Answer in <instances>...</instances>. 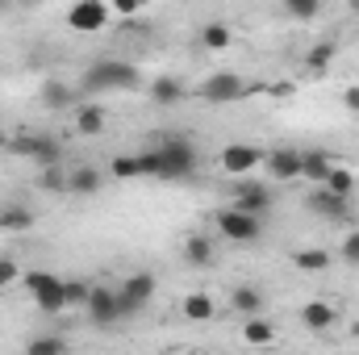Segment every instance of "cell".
Segmentation results:
<instances>
[{
    "mask_svg": "<svg viewBox=\"0 0 359 355\" xmlns=\"http://www.w3.org/2000/svg\"><path fill=\"white\" fill-rule=\"evenodd\" d=\"M138 88H142V72L134 63H121V59H96L80 76V96L84 92H138Z\"/></svg>",
    "mask_w": 359,
    "mask_h": 355,
    "instance_id": "obj_1",
    "label": "cell"
},
{
    "mask_svg": "<svg viewBox=\"0 0 359 355\" xmlns=\"http://www.w3.org/2000/svg\"><path fill=\"white\" fill-rule=\"evenodd\" d=\"M21 284H25V293L34 297V305L42 314H63L67 309V301H63V276H55V272H25Z\"/></svg>",
    "mask_w": 359,
    "mask_h": 355,
    "instance_id": "obj_2",
    "label": "cell"
},
{
    "mask_svg": "<svg viewBox=\"0 0 359 355\" xmlns=\"http://www.w3.org/2000/svg\"><path fill=\"white\" fill-rule=\"evenodd\" d=\"M8 151H13V155H21V159H34L38 168L63 163V142H59V138H50V134H21V138H13V142H8Z\"/></svg>",
    "mask_w": 359,
    "mask_h": 355,
    "instance_id": "obj_3",
    "label": "cell"
},
{
    "mask_svg": "<svg viewBox=\"0 0 359 355\" xmlns=\"http://www.w3.org/2000/svg\"><path fill=\"white\" fill-rule=\"evenodd\" d=\"M213 222H217V230H222L230 243H255V239L264 234V222H259L255 213L238 209V205H230V209H217V213H213Z\"/></svg>",
    "mask_w": 359,
    "mask_h": 355,
    "instance_id": "obj_4",
    "label": "cell"
},
{
    "mask_svg": "<svg viewBox=\"0 0 359 355\" xmlns=\"http://www.w3.org/2000/svg\"><path fill=\"white\" fill-rule=\"evenodd\" d=\"M159 159H163V176L159 180H188L196 172V147L188 138H168L159 147Z\"/></svg>",
    "mask_w": 359,
    "mask_h": 355,
    "instance_id": "obj_5",
    "label": "cell"
},
{
    "mask_svg": "<svg viewBox=\"0 0 359 355\" xmlns=\"http://www.w3.org/2000/svg\"><path fill=\"white\" fill-rule=\"evenodd\" d=\"M84 314H88L92 326H100V330L117 326V322H121V301H117V288H109V284H92Z\"/></svg>",
    "mask_w": 359,
    "mask_h": 355,
    "instance_id": "obj_6",
    "label": "cell"
},
{
    "mask_svg": "<svg viewBox=\"0 0 359 355\" xmlns=\"http://www.w3.org/2000/svg\"><path fill=\"white\" fill-rule=\"evenodd\" d=\"M247 80L238 76V72H213L201 88H196V96L205 100V105H230V100H238V96H247Z\"/></svg>",
    "mask_w": 359,
    "mask_h": 355,
    "instance_id": "obj_7",
    "label": "cell"
},
{
    "mask_svg": "<svg viewBox=\"0 0 359 355\" xmlns=\"http://www.w3.org/2000/svg\"><path fill=\"white\" fill-rule=\"evenodd\" d=\"M151 297H155V276H151V272H134V276H126V280H121V288H117L121 318H134Z\"/></svg>",
    "mask_w": 359,
    "mask_h": 355,
    "instance_id": "obj_8",
    "label": "cell"
},
{
    "mask_svg": "<svg viewBox=\"0 0 359 355\" xmlns=\"http://www.w3.org/2000/svg\"><path fill=\"white\" fill-rule=\"evenodd\" d=\"M109 17H113L109 0H76L72 13H67V25L80 29V34H100L109 25Z\"/></svg>",
    "mask_w": 359,
    "mask_h": 355,
    "instance_id": "obj_9",
    "label": "cell"
},
{
    "mask_svg": "<svg viewBox=\"0 0 359 355\" xmlns=\"http://www.w3.org/2000/svg\"><path fill=\"white\" fill-rule=\"evenodd\" d=\"M259 163H264V151L251 147V142H230V147H222V168H226L230 176H251Z\"/></svg>",
    "mask_w": 359,
    "mask_h": 355,
    "instance_id": "obj_10",
    "label": "cell"
},
{
    "mask_svg": "<svg viewBox=\"0 0 359 355\" xmlns=\"http://www.w3.org/2000/svg\"><path fill=\"white\" fill-rule=\"evenodd\" d=\"M305 205L313 209V213H322V217H334V222H351V196H339V192H330L326 184H313V192L305 196Z\"/></svg>",
    "mask_w": 359,
    "mask_h": 355,
    "instance_id": "obj_11",
    "label": "cell"
},
{
    "mask_svg": "<svg viewBox=\"0 0 359 355\" xmlns=\"http://www.w3.org/2000/svg\"><path fill=\"white\" fill-rule=\"evenodd\" d=\"M234 205L247 209V213H255V217H264L271 209V192L259 180H243V184H234Z\"/></svg>",
    "mask_w": 359,
    "mask_h": 355,
    "instance_id": "obj_12",
    "label": "cell"
},
{
    "mask_svg": "<svg viewBox=\"0 0 359 355\" xmlns=\"http://www.w3.org/2000/svg\"><path fill=\"white\" fill-rule=\"evenodd\" d=\"M38 100H42V109L63 113V109H76V105H80V88H72V84H63V80H42Z\"/></svg>",
    "mask_w": 359,
    "mask_h": 355,
    "instance_id": "obj_13",
    "label": "cell"
},
{
    "mask_svg": "<svg viewBox=\"0 0 359 355\" xmlns=\"http://www.w3.org/2000/svg\"><path fill=\"white\" fill-rule=\"evenodd\" d=\"M264 163H268L271 180H280V184L301 180V151H292V147H280V151L264 155Z\"/></svg>",
    "mask_w": 359,
    "mask_h": 355,
    "instance_id": "obj_14",
    "label": "cell"
},
{
    "mask_svg": "<svg viewBox=\"0 0 359 355\" xmlns=\"http://www.w3.org/2000/svg\"><path fill=\"white\" fill-rule=\"evenodd\" d=\"M34 209L29 205H0V234H25L34 230Z\"/></svg>",
    "mask_w": 359,
    "mask_h": 355,
    "instance_id": "obj_15",
    "label": "cell"
},
{
    "mask_svg": "<svg viewBox=\"0 0 359 355\" xmlns=\"http://www.w3.org/2000/svg\"><path fill=\"white\" fill-rule=\"evenodd\" d=\"M147 96L155 100V105H163V109H172L184 100V84H180L176 76H155L151 84H147Z\"/></svg>",
    "mask_w": 359,
    "mask_h": 355,
    "instance_id": "obj_16",
    "label": "cell"
},
{
    "mask_svg": "<svg viewBox=\"0 0 359 355\" xmlns=\"http://www.w3.org/2000/svg\"><path fill=\"white\" fill-rule=\"evenodd\" d=\"M184 260L192 267H213V260H217L213 239H209V234H188V239H184Z\"/></svg>",
    "mask_w": 359,
    "mask_h": 355,
    "instance_id": "obj_17",
    "label": "cell"
},
{
    "mask_svg": "<svg viewBox=\"0 0 359 355\" xmlns=\"http://www.w3.org/2000/svg\"><path fill=\"white\" fill-rule=\"evenodd\" d=\"M230 305H234V314H243V318L264 314V293H259L255 284H234V288H230Z\"/></svg>",
    "mask_w": 359,
    "mask_h": 355,
    "instance_id": "obj_18",
    "label": "cell"
},
{
    "mask_svg": "<svg viewBox=\"0 0 359 355\" xmlns=\"http://www.w3.org/2000/svg\"><path fill=\"white\" fill-rule=\"evenodd\" d=\"M330 151H301V180H309V184H326L330 176Z\"/></svg>",
    "mask_w": 359,
    "mask_h": 355,
    "instance_id": "obj_19",
    "label": "cell"
},
{
    "mask_svg": "<svg viewBox=\"0 0 359 355\" xmlns=\"http://www.w3.org/2000/svg\"><path fill=\"white\" fill-rule=\"evenodd\" d=\"M100 184H104V176L96 168H88V163L76 168V172H67V192H76V196H96Z\"/></svg>",
    "mask_w": 359,
    "mask_h": 355,
    "instance_id": "obj_20",
    "label": "cell"
},
{
    "mask_svg": "<svg viewBox=\"0 0 359 355\" xmlns=\"http://www.w3.org/2000/svg\"><path fill=\"white\" fill-rule=\"evenodd\" d=\"M180 309H184V318H188V322H213V314H217V305H213V297H209V293H188Z\"/></svg>",
    "mask_w": 359,
    "mask_h": 355,
    "instance_id": "obj_21",
    "label": "cell"
},
{
    "mask_svg": "<svg viewBox=\"0 0 359 355\" xmlns=\"http://www.w3.org/2000/svg\"><path fill=\"white\" fill-rule=\"evenodd\" d=\"M301 322H305L309 330H330V326L339 322V314H334V305H326V301H309V305L301 309Z\"/></svg>",
    "mask_w": 359,
    "mask_h": 355,
    "instance_id": "obj_22",
    "label": "cell"
},
{
    "mask_svg": "<svg viewBox=\"0 0 359 355\" xmlns=\"http://www.w3.org/2000/svg\"><path fill=\"white\" fill-rule=\"evenodd\" d=\"M104 109L100 105H76V130L84 134V138H96L100 130H104Z\"/></svg>",
    "mask_w": 359,
    "mask_h": 355,
    "instance_id": "obj_23",
    "label": "cell"
},
{
    "mask_svg": "<svg viewBox=\"0 0 359 355\" xmlns=\"http://www.w3.org/2000/svg\"><path fill=\"white\" fill-rule=\"evenodd\" d=\"M34 188H38V192H46V196H63V192H67V172H63L59 163H50V168H38Z\"/></svg>",
    "mask_w": 359,
    "mask_h": 355,
    "instance_id": "obj_24",
    "label": "cell"
},
{
    "mask_svg": "<svg viewBox=\"0 0 359 355\" xmlns=\"http://www.w3.org/2000/svg\"><path fill=\"white\" fill-rule=\"evenodd\" d=\"M243 339H247L251 347H268L271 339H276V326H271V322H264L259 314H251V318L243 322Z\"/></svg>",
    "mask_w": 359,
    "mask_h": 355,
    "instance_id": "obj_25",
    "label": "cell"
},
{
    "mask_svg": "<svg viewBox=\"0 0 359 355\" xmlns=\"http://www.w3.org/2000/svg\"><path fill=\"white\" fill-rule=\"evenodd\" d=\"M292 264L301 267V272H326V267L334 264V255H330V251H322V247H305V251H297V255H292Z\"/></svg>",
    "mask_w": 359,
    "mask_h": 355,
    "instance_id": "obj_26",
    "label": "cell"
},
{
    "mask_svg": "<svg viewBox=\"0 0 359 355\" xmlns=\"http://www.w3.org/2000/svg\"><path fill=\"white\" fill-rule=\"evenodd\" d=\"M201 46H205V51H226V46H230V25L209 21V25L201 29Z\"/></svg>",
    "mask_w": 359,
    "mask_h": 355,
    "instance_id": "obj_27",
    "label": "cell"
},
{
    "mask_svg": "<svg viewBox=\"0 0 359 355\" xmlns=\"http://www.w3.org/2000/svg\"><path fill=\"white\" fill-rule=\"evenodd\" d=\"M88 293H92L88 280H63V301H67V309H84V305H88Z\"/></svg>",
    "mask_w": 359,
    "mask_h": 355,
    "instance_id": "obj_28",
    "label": "cell"
},
{
    "mask_svg": "<svg viewBox=\"0 0 359 355\" xmlns=\"http://www.w3.org/2000/svg\"><path fill=\"white\" fill-rule=\"evenodd\" d=\"M25 351L29 355H63L67 351V339H59V335H38V339L25 343Z\"/></svg>",
    "mask_w": 359,
    "mask_h": 355,
    "instance_id": "obj_29",
    "label": "cell"
},
{
    "mask_svg": "<svg viewBox=\"0 0 359 355\" xmlns=\"http://www.w3.org/2000/svg\"><path fill=\"white\" fill-rule=\"evenodd\" d=\"M334 55H339V46H334V42H318V46L305 55V67H309V72H326Z\"/></svg>",
    "mask_w": 359,
    "mask_h": 355,
    "instance_id": "obj_30",
    "label": "cell"
},
{
    "mask_svg": "<svg viewBox=\"0 0 359 355\" xmlns=\"http://www.w3.org/2000/svg\"><path fill=\"white\" fill-rule=\"evenodd\" d=\"M284 13L292 21H313L322 13V0H284Z\"/></svg>",
    "mask_w": 359,
    "mask_h": 355,
    "instance_id": "obj_31",
    "label": "cell"
},
{
    "mask_svg": "<svg viewBox=\"0 0 359 355\" xmlns=\"http://www.w3.org/2000/svg\"><path fill=\"white\" fill-rule=\"evenodd\" d=\"M326 188H330V192H339V196H351V192H355V176H351V168H330Z\"/></svg>",
    "mask_w": 359,
    "mask_h": 355,
    "instance_id": "obj_32",
    "label": "cell"
},
{
    "mask_svg": "<svg viewBox=\"0 0 359 355\" xmlns=\"http://www.w3.org/2000/svg\"><path fill=\"white\" fill-rule=\"evenodd\" d=\"M109 172L113 180H138V155H113Z\"/></svg>",
    "mask_w": 359,
    "mask_h": 355,
    "instance_id": "obj_33",
    "label": "cell"
},
{
    "mask_svg": "<svg viewBox=\"0 0 359 355\" xmlns=\"http://www.w3.org/2000/svg\"><path fill=\"white\" fill-rule=\"evenodd\" d=\"M138 176H163V159H159V147L138 155Z\"/></svg>",
    "mask_w": 359,
    "mask_h": 355,
    "instance_id": "obj_34",
    "label": "cell"
},
{
    "mask_svg": "<svg viewBox=\"0 0 359 355\" xmlns=\"http://www.w3.org/2000/svg\"><path fill=\"white\" fill-rule=\"evenodd\" d=\"M13 280H21V267H17L13 255H0V288H8Z\"/></svg>",
    "mask_w": 359,
    "mask_h": 355,
    "instance_id": "obj_35",
    "label": "cell"
},
{
    "mask_svg": "<svg viewBox=\"0 0 359 355\" xmlns=\"http://www.w3.org/2000/svg\"><path fill=\"white\" fill-rule=\"evenodd\" d=\"M339 255L347 260L351 267H359V230H351L347 239H343V247H339Z\"/></svg>",
    "mask_w": 359,
    "mask_h": 355,
    "instance_id": "obj_36",
    "label": "cell"
},
{
    "mask_svg": "<svg viewBox=\"0 0 359 355\" xmlns=\"http://www.w3.org/2000/svg\"><path fill=\"white\" fill-rule=\"evenodd\" d=\"M109 8H113L117 17H134V13L147 8V0H109Z\"/></svg>",
    "mask_w": 359,
    "mask_h": 355,
    "instance_id": "obj_37",
    "label": "cell"
},
{
    "mask_svg": "<svg viewBox=\"0 0 359 355\" xmlns=\"http://www.w3.org/2000/svg\"><path fill=\"white\" fill-rule=\"evenodd\" d=\"M343 105H347L351 113L359 109V84H355V88H347V92H343Z\"/></svg>",
    "mask_w": 359,
    "mask_h": 355,
    "instance_id": "obj_38",
    "label": "cell"
},
{
    "mask_svg": "<svg viewBox=\"0 0 359 355\" xmlns=\"http://www.w3.org/2000/svg\"><path fill=\"white\" fill-rule=\"evenodd\" d=\"M271 96H292V84H288V80H284V84H271Z\"/></svg>",
    "mask_w": 359,
    "mask_h": 355,
    "instance_id": "obj_39",
    "label": "cell"
},
{
    "mask_svg": "<svg viewBox=\"0 0 359 355\" xmlns=\"http://www.w3.org/2000/svg\"><path fill=\"white\" fill-rule=\"evenodd\" d=\"M25 4H42V0H25Z\"/></svg>",
    "mask_w": 359,
    "mask_h": 355,
    "instance_id": "obj_40",
    "label": "cell"
},
{
    "mask_svg": "<svg viewBox=\"0 0 359 355\" xmlns=\"http://www.w3.org/2000/svg\"><path fill=\"white\" fill-rule=\"evenodd\" d=\"M355 113H359V109H355Z\"/></svg>",
    "mask_w": 359,
    "mask_h": 355,
    "instance_id": "obj_41",
    "label": "cell"
}]
</instances>
